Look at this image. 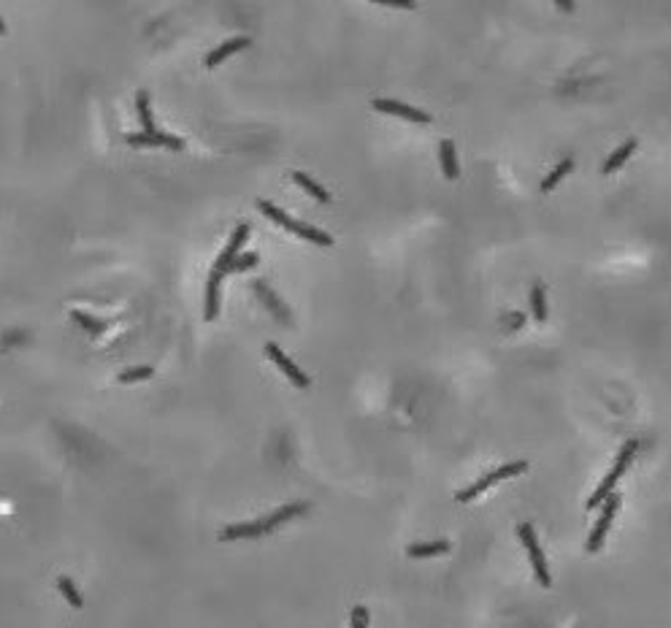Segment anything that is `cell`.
I'll list each match as a JSON object with an SVG mask.
<instances>
[{
	"mask_svg": "<svg viewBox=\"0 0 671 628\" xmlns=\"http://www.w3.org/2000/svg\"><path fill=\"white\" fill-rule=\"evenodd\" d=\"M636 447H639L636 441H625V447H622V450H620V455H618V463H615V469L606 474V479H603L599 488H596V493H593V496L587 498V509H593V506H601L603 501H606V498H609V496H612V493H615V485H618V479L622 477V474H625L628 463L634 460Z\"/></svg>",
	"mask_w": 671,
	"mask_h": 628,
	"instance_id": "6da1fadb",
	"label": "cell"
},
{
	"mask_svg": "<svg viewBox=\"0 0 671 628\" xmlns=\"http://www.w3.org/2000/svg\"><path fill=\"white\" fill-rule=\"evenodd\" d=\"M517 536L523 539L525 550H528L530 566H533V574H536V579H539V585L549 588V585H552V577H549L547 560H544V553H542V547H539V539H536V531H533V525H530V523H520V525H517Z\"/></svg>",
	"mask_w": 671,
	"mask_h": 628,
	"instance_id": "7a4b0ae2",
	"label": "cell"
},
{
	"mask_svg": "<svg viewBox=\"0 0 671 628\" xmlns=\"http://www.w3.org/2000/svg\"><path fill=\"white\" fill-rule=\"evenodd\" d=\"M525 469H528L525 460H514V463H506V466H501V469H493L490 474H485L482 479H477L474 485H468L466 490H460L458 501H471V498H477L479 493H485L487 488H493L495 482H501V479H506V477H514V474H523Z\"/></svg>",
	"mask_w": 671,
	"mask_h": 628,
	"instance_id": "3957f363",
	"label": "cell"
},
{
	"mask_svg": "<svg viewBox=\"0 0 671 628\" xmlns=\"http://www.w3.org/2000/svg\"><path fill=\"white\" fill-rule=\"evenodd\" d=\"M618 509H620V496L618 493H612V496L603 501V512H601L599 523H596L593 534H590V539H587V553H599L601 550V544H603L606 534H609V525H612V520H615Z\"/></svg>",
	"mask_w": 671,
	"mask_h": 628,
	"instance_id": "277c9868",
	"label": "cell"
},
{
	"mask_svg": "<svg viewBox=\"0 0 671 628\" xmlns=\"http://www.w3.org/2000/svg\"><path fill=\"white\" fill-rule=\"evenodd\" d=\"M373 108H376V111H382V114H392V117L409 120V123H420V125L430 123V114H428V111H423V108H411V106L401 103V101L376 98V101H373Z\"/></svg>",
	"mask_w": 671,
	"mask_h": 628,
	"instance_id": "5b68a950",
	"label": "cell"
},
{
	"mask_svg": "<svg viewBox=\"0 0 671 628\" xmlns=\"http://www.w3.org/2000/svg\"><path fill=\"white\" fill-rule=\"evenodd\" d=\"M265 352H268V358L276 363V368H282V374L287 377V379H290V382L295 384V387H309V377H306V374H303V371H300V368L295 366V363H293L287 355H284L282 349L274 344V341H268V344H265Z\"/></svg>",
	"mask_w": 671,
	"mask_h": 628,
	"instance_id": "8992f818",
	"label": "cell"
},
{
	"mask_svg": "<svg viewBox=\"0 0 671 628\" xmlns=\"http://www.w3.org/2000/svg\"><path fill=\"white\" fill-rule=\"evenodd\" d=\"M249 236V225L247 222H241V225L236 227V233H233V239H230V244L225 246V252L217 258V263H214V271H219V274H228L230 263L238 258V249L244 246V241H247Z\"/></svg>",
	"mask_w": 671,
	"mask_h": 628,
	"instance_id": "52a82bcc",
	"label": "cell"
},
{
	"mask_svg": "<svg viewBox=\"0 0 671 628\" xmlns=\"http://www.w3.org/2000/svg\"><path fill=\"white\" fill-rule=\"evenodd\" d=\"M127 144L130 146H168V149H181L184 146V141L177 139V136H168V133H155V136L133 133V136H127Z\"/></svg>",
	"mask_w": 671,
	"mask_h": 628,
	"instance_id": "ba28073f",
	"label": "cell"
},
{
	"mask_svg": "<svg viewBox=\"0 0 671 628\" xmlns=\"http://www.w3.org/2000/svg\"><path fill=\"white\" fill-rule=\"evenodd\" d=\"M306 509H309L306 504H287V506H282V509H276V512H271L268 517L260 520V523H263V531L265 534H271L274 528H279V525H284L287 520H293V517L303 515Z\"/></svg>",
	"mask_w": 671,
	"mask_h": 628,
	"instance_id": "9c48e42d",
	"label": "cell"
},
{
	"mask_svg": "<svg viewBox=\"0 0 671 628\" xmlns=\"http://www.w3.org/2000/svg\"><path fill=\"white\" fill-rule=\"evenodd\" d=\"M225 274L219 271H212L209 274V282H206V312H203V320L206 322H214L217 314H219V282H222Z\"/></svg>",
	"mask_w": 671,
	"mask_h": 628,
	"instance_id": "30bf717a",
	"label": "cell"
},
{
	"mask_svg": "<svg viewBox=\"0 0 671 628\" xmlns=\"http://www.w3.org/2000/svg\"><path fill=\"white\" fill-rule=\"evenodd\" d=\"M247 46H249V38H244V35H241V38H230V41H225L222 46H217V49L206 57V65L214 68V65H219L222 60H228L230 54L241 52V49H247Z\"/></svg>",
	"mask_w": 671,
	"mask_h": 628,
	"instance_id": "8fae6325",
	"label": "cell"
},
{
	"mask_svg": "<svg viewBox=\"0 0 671 628\" xmlns=\"http://www.w3.org/2000/svg\"><path fill=\"white\" fill-rule=\"evenodd\" d=\"M263 523L260 520H255V523H238V525H228L225 531H222V539L230 541V539H257V536H263Z\"/></svg>",
	"mask_w": 671,
	"mask_h": 628,
	"instance_id": "7c38bea8",
	"label": "cell"
},
{
	"mask_svg": "<svg viewBox=\"0 0 671 628\" xmlns=\"http://www.w3.org/2000/svg\"><path fill=\"white\" fill-rule=\"evenodd\" d=\"M634 152H636V139H628L625 144H620L618 149L609 155V160L603 163V168H601V171H603V174H615L618 168H622V163L634 155Z\"/></svg>",
	"mask_w": 671,
	"mask_h": 628,
	"instance_id": "4fadbf2b",
	"label": "cell"
},
{
	"mask_svg": "<svg viewBox=\"0 0 671 628\" xmlns=\"http://www.w3.org/2000/svg\"><path fill=\"white\" fill-rule=\"evenodd\" d=\"M449 550V541L439 539V541H423V544H411L407 550L409 558H433V555H444Z\"/></svg>",
	"mask_w": 671,
	"mask_h": 628,
	"instance_id": "5bb4252c",
	"label": "cell"
},
{
	"mask_svg": "<svg viewBox=\"0 0 671 628\" xmlns=\"http://www.w3.org/2000/svg\"><path fill=\"white\" fill-rule=\"evenodd\" d=\"M136 108H139V120H141L143 133H149V136L160 133L158 125H155V117H152V108H149V95H146L143 89L136 95Z\"/></svg>",
	"mask_w": 671,
	"mask_h": 628,
	"instance_id": "9a60e30c",
	"label": "cell"
},
{
	"mask_svg": "<svg viewBox=\"0 0 671 628\" xmlns=\"http://www.w3.org/2000/svg\"><path fill=\"white\" fill-rule=\"evenodd\" d=\"M439 152H442L444 176H447V179H458L460 168H458V157H455V144H452L449 139H444L442 146H439Z\"/></svg>",
	"mask_w": 671,
	"mask_h": 628,
	"instance_id": "2e32d148",
	"label": "cell"
},
{
	"mask_svg": "<svg viewBox=\"0 0 671 628\" xmlns=\"http://www.w3.org/2000/svg\"><path fill=\"white\" fill-rule=\"evenodd\" d=\"M574 168V157H565V160H561L552 171H549L547 176H544V182H542V192H552L561 182H563V176L568 174Z\"/></svg>",
	"mask_w": 671,
	"mask_h": 628,
	"instance_id": "e0dca14e",
	"label": "cell"
},
{
	"mask_svg": "<svg viewBox=\"0 0 671 628\" xmlns=\"http://www.w3.org/2000/svg\"><path fill=\"white\" fill-rule=\"evenodd\" d=\"M293 233H298L300 239H306V241H312V244H319V246L333 244V239H331L328 233H322V230H317V227H312V225H303V222H295V225H293Z\"/></svg>",
	"mask_w": 671,
	"mask_h": 628,
	"instance_id": "ac0fdd59",
	"label": "cell"
},
{
	"mask_svg": "<svg viewBox=\"0 0 671 628\" xmlns=\"http://www.w3.org/2000/svg\"><path fill=\"white\" fill-rule=\"evenodd\" d=\"M293 182H295L298 187H303V190L309 192V195H314L317 201H322V203H328V201H331V195L322 190V187H319L312 176H306V174H300V171H295V174H293Z\"/></svg>",
	"mask_w": 671,
	"mask_h": 628,
	"instance_id": "d6986e66",
	"label": "cell"
},
{
	"mask_svg": "<svg viewBox=\"0 0 671 628\" xmlns=\"http://www.w3.org/2000/svg\"><path fill=\"white\" fill-rule=\"evenodd\" d=\"M257 206H260V211H263L271 222H276V225H282V227H287V230H293L295 220H293V217H287L282 209H276V206H274V203H268V201H260Z\"/></svg>",
	"mask_w": 671,
	"mask_h": 628,
	"instance_id": "ffe728a7",
	"label": "cell"
},
{
	"mask_svg": "<svg viewBox=\"0 0 671 628\" xmlns=\"http://www.w3.org/2000/svg\"><path fill=\"white\" fill-rule=\"evenodd\" d=\"M530 303H533V317L539 320V322H544L547 320V296H544V287L536 282L533 284V290H530Z\"/></svg>",
	"mask_w": 671,
	"mask_h": 628,
	"instance_id": "44dd1931",
	"label": "cell"
},
{
	"mask_svg": "<svg viewBox=\"0 0 671 628\" xmlns=\"http://www.w3.org/2000/svg\"><path fill=\"white\" fill-rule=\"evenodd\" d=\"M57 588H60V594L68 598V604H71L73 610H82V607H84V601H82V594L76 591V585H73L71 577H60V579H57Z\"/></svg>",
	"mask_w": 671,
	"mask_h": 628,
	"instance_id": "7402d4cb",
	"label": "cell"
},
{
	"mask_svg": "<svg viewBox=\"0 0 671 628\" xmlns=\"http://www.w3.org/2000/svg\"><path fill=\"white\" fill-rule=\"evenodd\" d=\"M152 374H155V368L152 366H133V368H124L122 374L117 377V382H122V384L141 382V379H149Z\"/></svg>",
	"mask_w": 671,
	"mask_h": 628,
	"instance_id": "603a6c76",
	"label": "cell"
},
{
	"mask_svg": "<svg viewBox=\"0 0 671 628\" xmlns=\"http://www.w3.org/2000/svg\"><path fill=\"white\" fill-rule=\"evenodd\" d=\"M71 320H73V322H79L82 328H87L89 333H103V331H106V322H101V320H95V317H89V314L79 312V309H73V312H71Z\"/></svg>",
	"mask_w": 671,
	"mask_h": 628,
	"instance_id": "cb8c5ba5",
	"label": "cell"
},
{
	"mask_svg": "<svg viewBox=\"0 0 671 628\" xmlns=\"http://www.w3.org/2000/svg\"><path fill=\"white\" fill-rule=\"evenodd\" d=\"M257 252H247V255H238L236 260L230 263L228 271H247V268H252V265H257Z\"/></svg>",
	"mask_w": 671,
	"mask_h": 628,
	"instance_id": "d4e9b609",
	"label": "cell"
},
{
	"mask_svg": "<svg viewBox=\"0 0 671 628\" xmlns=\"http://www.w3.org/2000/svg\"><path fill=\"white\" fill-rule=\"evenodd\" d=\"M352 628H369V610L363 604H357L352 610Z\"/></svg>",
	"mask_w": 671,
	"mask_h": 628,
	"instance_id": "484cf974",
	"label": "cell"
},
{
	"mask_svg": "<svg viewBox=\"0 0 671 628\" xmlns=\"http://www.w3.org/2000/svg\"><path fill=\"white\" fill-rule=\"evenodd\" d=\"M558 8H561V11H571V8H574V3H558Z\"/></svg>",
	"mask_w": 671,
	"mask_h": 628,
	"instance_id": "4316f807",
	"label": "cell"
},
{
	"mask_svg": "<svg viewBox=\"0 0 671 628\" xmlns=\"http://www.w3.org/2000/svg\"><path fill=\"white\" fill-rule=\"evenodd\" d=\"M0 35H6V25H3V19H0Z\"/></svg>",
	"mask_w": 671,
	"mask_h": 628,
	"instance_id": "83f0119b",
	"label": "cell"
}]
</instances>
